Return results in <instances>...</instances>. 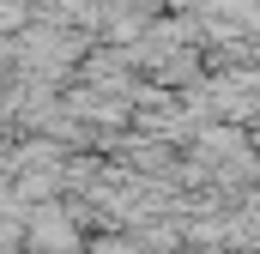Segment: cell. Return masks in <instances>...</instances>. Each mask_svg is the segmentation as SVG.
Wrapping results in <instances>:
<instances>
[{
    "mask_svg": "<svg viewBox=\"0 0 260 254\" xmlns=\"http://www.w3.org/2000/svg\"><path fill=\"white\" fill-rule=\"evenodd\" d=\"M24 248H37V254H73L79 248V224L67 218V206L61 200H49V206H24Z\"/></svg>",
    "mask_w": 260,
    "mask_h": 254,
    "instance_id": "1",
    "label": "cell"
}]
</instances>
